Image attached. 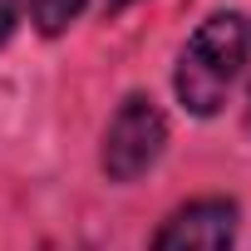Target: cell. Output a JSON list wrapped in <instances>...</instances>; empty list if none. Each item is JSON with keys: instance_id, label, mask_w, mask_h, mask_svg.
Wrapping results in <instances>:
<instances>
[{"instance_id": "obj_1", "label": "cell", "mask_w": 251, "mask_h": 251, "mask_svg": "<svg viewBox=\"0 0 251 251\" xmlns=\"http://www.w3.org/2000/svg\"><path fill=\"white\" fill-rule=\"evenodd\" d=\"M246 64H251V15H241V10L207 15L177 54V69H173L177 103L192 118L222 113V103Z\"/></svg>"}, {"instance_id": "obj_2", "label": "cell", "mask_w": 251, "mask_h": 251, "mask_svg": "<svg viewBox=\"0 0 251 251\" xmlns=\"http://www.w3.org/2000/svg\"><path fill=\"white\" fill-rule=\"evenodd\" d=\"M168 148V118L148 94H128L108 128H103V148H99V168L108 182H138Z\"/></svg>"}, {"instance_id": "obj_3", "label": "cell", "mask_w": 251, "mask_h": 251, "mask_svg": "<svg viewBox=\"0 0 251 251\" xmlns=\"http://www.w3.org/2000/svg\"><path fill=\"white\" fill-rule=\"evenodd\" d=\"M236 202L231 197H192L163 217L148 251H231L236 246Z\"/></svg>"}, {"instance_id": "obj_4", "label": "cell", "mask_w": 251, "mask_h": 251, "mask_svg": "<svg viewBox=\"0 0 251 251\" xmlns=\"http://www.w3.org/2000/svg\"><path fill=\"white\" fill-rule=\"evenodd\" d=\"M89 0H30V20L40 35H64L79 15H84Z\"/></svg>"}, {"instance_id": "obj_5", "label": "cell", "mask_w": 251, "mask_h": 251, "mask_svg": "<svg viewBox=\"0 0 251 251\" xmlns=\"http://www.w3.org/2000/svg\"><path fill=\"white\" fill-rule=\"evenodd\" d=\"M20 25V0H0V45H5Z\"/></svg>"}, {"instance_id": "obj_6", "label": "cell", "mask_w": 251, "mask_h": 251, "mask_svg": "<svg viewBox=\"0 0 251 251\" xmlns=\"http://www.w3.org/2000/svg\"><path fill=\"white\" fill-rule=\"evenodd\" d=\"M123 5H133V0H103V15H118Z\"/></svg>"}, {"instance_id": "obj_7", "label": "cell", "mask_w": 251, "mask_h": 251, "mask_svg": "<svg viewBox=\"0 0 251 251\" xmlns=\"http://www.w3.org/2000/svg\"><path fill=\"white\" fill-rule=\"evenodd\" d=\"M246 133H251V89H246Z\"/></svg>"}]
</instances>
